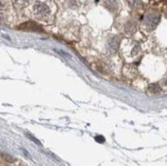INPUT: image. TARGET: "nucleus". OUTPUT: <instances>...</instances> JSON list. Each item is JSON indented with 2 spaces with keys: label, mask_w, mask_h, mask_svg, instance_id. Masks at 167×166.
Masks as SVG:
<instances>
[{
  "label": "nucleus",
  "mask_w": 167,
  "mask_h": 166,
  "mask_svg": "<svg viewBox=\"0 0 167 166\" xmlns=\"http://www.w3.org/2000/svg\"><path fill=\"white\" fill-rule=\"evenodd\" d=\"M165 17L167 18V11H166V14H165Z\"/></svg>",
  "instance_id": "11"
},
{
  "label": "nucleus",
  "mask_w": 167,
  "mask_h": 166,
  "mask_svg": "<svg viewBox=\"0 0 167 166\" xmlns=\"http://www.w3.org/2000/svg\"><path fill=\"white\" fill-rule=\"evenodd\" d=\"M120 46V38L115 36V37H112L108 40L107 42V49L110 51L111 53H115L118 51Z\"/></svg>",
  "instance_id": "3"
},
{
  "label": "nucleus",
  "mask_w": 167,
  "mask_h": 166,
  "mask_svg": "<svg viewBox=\"0 0 167 166\" xmlns=\"http://www.w3.org/2000/svg\"><path fill=\"white\" fill-rule=\"evenodd\" d=\"M125 30H126L127 33H134L135 30H136V24H135L133 21H130V22L127 23Z\"/></svg>",
  "instance_id": "6"
},
{
  "label": "nucleus",
  "mask_w": 167,
  "mask_h": 166,
  "mask_svg": "<svg viewBox=\"0 0 167 166\" xmlns=\"http://www.w3.org/2000/svg\"><path fill=\"white\" fill-rule=\"evenodd\" d=\"M127 2L132 8H140L143 4L142 0H127Z\"/></svg>",
  "instance_id": "7"
},
{
  "label": "nucleus",
  "mask_w": 167,
  "mask_h": 166,
  "mask_svg": "<svg viewBox=\"0 0 167 166\" xmlns=\"http://www.w3.org/2000/svg\"><path fill=\"white\" fill-rule=\"evenodd\" d=\"M2 157H3L4 158V159H5V158H6V160H7V161H8V162H14V158H12V157H10V156H8V155H6V154H3V155H2Z\"/></svg>",
  "instance_id": "8"
},
{
  "label": "nucleus",
  "mask_w": 167,
  "mask_h": 166,
  "mask_svg": "<svg viewBox=\"0 0 167 166\" xmlns=\"http://www.w3.org/2000/svg\"><path fill=\"white\" fill-rule=\"evenodd\" d=\"M17 2H19V3H26V2H28L29 0H15Z\"/></svg>",
  "instance_id": "9"
},
{
  "label": "nucleus",
  "mask_w": 167,
  "mask_h": 166,
  "mask_svg": "<svg viewBox=\"0 0 167 166\" xmlns=\"http://www.w3.org/2000/svg\"><path fill=\"white\" fill-rule=\"evenodd\" d=\"M148 90L153 94H156V93H159L161 91V87L159 86V84L157 83H154V84H150L148 87Z\"/></svg>",
  "instance_id": "5"
},
{
  "label": "nucleus",
  "mask_w": 167,
  "mask_h": 166,
  "mask_svg": "<svg viewBox=\"0 0 167 166\" xmlns=\"http://www.w3.org/2000/svg\"><path fill=\"white\" fill-rule=\"evenodd\" d=\"M160 22V15L156 12H149L143 18V26L148 31H153Z\"/></svg>",
  "instance_id": "1"
},
{
  "label": "nucleus",
  "mask_w": 167,
  "mask_h": 166,
  "mask_svg": "<svg viewBox=\"0 0 167 166\" xmlns=\"http://www.w3.org/2000/svg\"><path fill=\"white\" fill-rule=\"evenodd\" d=\"M95 139H96L98 142H104V141H105V139H101V137H98V136H96Z\"/></svg>",
  "instance_id": "10"
},
{
  "label": "nucleus",
  "mask_w": 167,
  "mask_h": 166,
  "mask_svg": "<svg viewBox=\"0 0 167 166\" xmlns=\"http://www.w3.org/2000/svg\"><path fill=\"white\" fill-rule=\"evenodd\" d=\"M21 29L23 30H29V31H38L40 28H39V26H37L35 24V23L33 22H28V23H25V24L21 25L20 26Z\"/></svg>",
  "instance_id": "4"
},
{
  "label": "nucleus",
  "mask_w": 167,
  "mask_h": 166,
  "mask_svg": "<svg viewBox=\"0 0 167 166\" xmlns=\"http://www.w3.org/2000/svg\"><path fill=\"white\" fill-rule=\"evenodd\" d=\"M33 12L36 17L39 18V19H44V18L49 15V14H50V9H49L47 4L38 1L33 5Z\"/></svg>",
  "instance_id": "2"
}]
</instances>
